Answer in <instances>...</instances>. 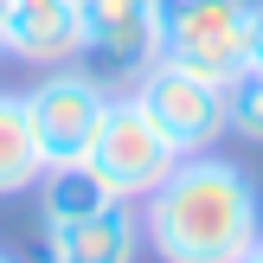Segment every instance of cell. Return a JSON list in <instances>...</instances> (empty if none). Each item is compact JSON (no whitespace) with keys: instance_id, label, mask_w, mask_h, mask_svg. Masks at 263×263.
<instances>
[{"instance_id":"obj_4","label":"cell","mask_w":263,"mask_h":263,"mask_svg":"<svg viewBox=\"0 0 263 263\" xmlns=\"http://www.w3.org/2000/svg\"><path fill=\"white\" fill-rule=\"evenodd\" d=\"M128 90H135V97H141V109H148L154 122L167 128V141H174L180 154H212L218 141L231 135V116H225V84L180 71L174 58L141 64V71L128 77Z\"/></svg>"},{"instance_id":"obj_7","label":"cell","mask_w":263,"mask_h":263,"mask_svg":"<svg viewBox=\"0 0 263 263\" xmlns=\"http://www.w3.org/2000/svg\"><path fill=\"white\" fill-rule=\"evenodd\" d=\"M84 7V32L90 51L103 71H128L135 77L141 64L161 58V0H77Z\"/></svg>"},{"instance_id":"obj_10","label":"cell","mask_w":263,"mask_h":263,"mask_svg":"<svg viewBox=\"0 0 263 263\" xmlns=\"http://www.w3.org/2000/svg\"><path fill=\"white\" fill-rule=\"evenodd\" d=\"M45 174V148H39V122L26 90H0V199L39 186Z\"/></svg>"},{"instance_id":"obj_12","label":"cell","mask_w":263,"mask_h":263,"mask_svg":"<svg viewBox=\"0 0 263 263\" xmlns=\"http://www.w3.org/2000/svg\"><path fill=\"white\" fill-rule=\"evenodd\" d=\"M251 71H263V0H251Z\"/></svg>"},{"instance_id":"obj_16","label":"cell","mask_w":263,"mask_h":263,"mask_svg":"<svg viewBox=\"0 0 263 263\" xmlns=\"http://www.w3.org/2000/svg\"><path fill=\"white\" fill-rule=\"evenodd\" d=\"M0 7H7V0H0Z\"/></svg>"},{"instance_id":"obj_3","label":"cell","mask_w":263,"mask_h":263,"mask_svg":"<svg viewBox=\"0 0 263 263\" xmlns=\"http://www.w3.org/2000/svg\"><path fill=\"white\" fill-rule=\"evenodd\" d=\"M161 58L231 84L251 64V0H161Z\"/></svg>"},{"instance_id":"obj_9","label":"cell","mask_w":263,"mask_h":263,"mask_svg":"<svg viewBox=\"0 0 263 263\" xmlns=\"http://www.w3.org/2000/svg\"><path fill=\"white\" fill-rule=\"evenodd\" d=\"M32 193H39V218H45V225H77V218H97L103 205H116L109 180H103L90 161H58V167H45Z\"/></svg>"},{"instance_id":"obj_14","label":"cell","mask_w":263,"mask_h":263,"mask_svg":"<svg viewBox=\"0 0 263 263\" xmlns=\"http://www.w3.org/2000/svg\"><path fill=\"white\" fill-rule=\"evenodd\" d=\"M0 13H7V7H0ZM0 64H7V20H0Z\"/></svg>"},{"instance_id":"obj_8","label":"cell","mask_w":263,"mask_h":263,"mask_svg":"<svg viewBox=\"0 0 263 263\" xmlns=\"http://www.w3.org/2000/svg\"><path fill=\"white\" fill-rule=\"evenodd\" d=\"M141 251L148 238L128 199L103 205L97 218H77V225H45V263H135Z\"/></svg>"},{"instance_id":"obj_11","label":"cell","mask_w":263,"mask_h":263,"mask_svg":"<svg viewBox=\"0 0 263 263\" xmlns=\"http://www.w3.org/2000/svg\"><path fill=\"white\" fill-rule=\"evenodd\" d=\"M225 116H231V135H244V141L263 148V71L244 64V71L225 84Z\"/></svg>"},{"instance_id":"obj_13","label":"cell","mask_w":263,"mask_h":263,"mask_svg":"<svg viewBox=\"0 0 263 263\" xmlns=\"http://www.w3.org/2000/svg\"><path fill=\"white\" fill-rule=\"evenodd\" d=\"M238 263H263V238H257V244H251V251H244Z\"/></svg>"},{"instance_id":"obj_1","label":"cell","mask_w":263,"mask_h":263,"mask_svg":"<svg viewBox=\"0 0 263 263\" xmlns=\"http://www.w3.org/2000/svg\"><path fill=\"white\" fill-rule=\"evenodd\" d=\"M135 212L161 263H238L263 238V193L225 154H186Z\"/></svg>"},{"instance_id":"obj_5","label":"cell","mask_w":263,"mask_h":263,"mask_svg":"<svg viewBox=\"0 0 263 263\" xmlns=\"http://www.w3.org/2000/svg\"><path fill=\"white\" fill-rule=\"evenodd\" d=\"M32 122H39V148H45V167L58 161H90V141L103 128V109H109V84L90 77L84 64H58L45 71L32 90Z\"/></svg>"},{"instance_id":"obj_6","label":"cell","mask_w":263,"mask_h":263,"mask_svg":"<svg viewBox=\"0 0 263 263\" xmlns=\"http://www.w3.org/2000/svg\"><path fill=\"white\" fill-rule=\"evenodd\" d=\"M7 58L32 64V71H58V64H77L90 51L84 32V7L77 0H7Z\"/></svg>"},{"instance_id":"obj_15","label":"cell","mask_w":263,"mask_h":263,"mask_svg":"<svg viewBox=\"0 0 263 263\" xmlns=\"http://www.w3.org/2000/svg\"><path fill=\"white\" fill-rule=\"evenodd\" d=\"M0 263H13V251H0Z\"/></svg>"},{"instance_id":"obj_2","label":"cell","mask_w":263,"mask_h":263,"mask_svg":"<svg viewBox=\"0 0 263 263\" xmlns=\"http://www.w3.org/2000/svg\"><path fill=\"white\" fill-rule=\"evenodd\" d=\"M186 161V154L167 141V128L154 122L148 109H141L135 90H109V109H103V128L97 141H90V167H97L103 180H109L116 199L141 205L154 186H161L174 167Z\"/></svg>"}]
</instances>
